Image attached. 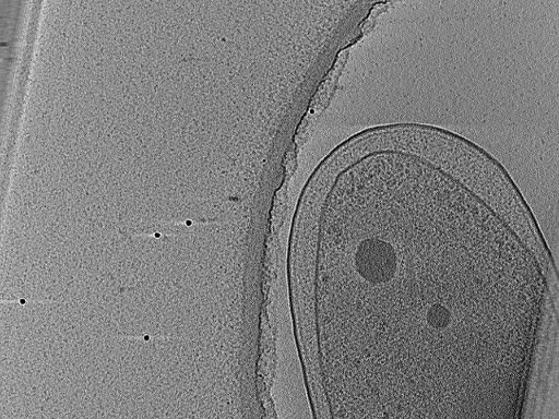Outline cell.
<instances>
[{
  "mask_svg": "<svg viewBox=\"0 0 559 419\" xmlns=\"http://www.w3.org/2000/svg\"><path fill=\"white\" fill-rule=\"evenodd\" d=\"M401 185L390 175H361L322 208L316 321L335 417L413 416L419 385L427 394L432 385L439 395L480 394L513 368L512 350L531 351L538 270L451 259L424 286L433 263L420 286L429 263L411 246Z\"/></svg>",
  "mask_w": 559,
  "mask_h": 419,
  "instance_id": "1",
  "label": "cell"
}]
</instances>
